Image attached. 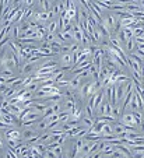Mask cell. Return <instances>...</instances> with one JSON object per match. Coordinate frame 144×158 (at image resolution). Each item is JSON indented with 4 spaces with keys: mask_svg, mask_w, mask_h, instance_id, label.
I'll use <instances>...</instances> for the list:
<instances>
[{
    "mask_svg": "<svg viewBox=\"0 0 144 158\" xmlns=\"http://www.w3.org/2000/svg\"><path fill=\"white\" fill-rule=\"evenodd\" d=\"M20 57L17 56L15 53H13L11 51H6V56H4V62H3V64L6 66V67H9V69H18L20 67Z\"/></svg>",
    "mask_w": 144,
    "mask_h": 158,
    "instance_id": "1",
    "label": "cell"
},
{
    "mask_svg": "<svg viewBox=\"0 0 144 158\" xmlns=\"http://www.w3.org/2000/svg\"><path fill=\"white\" fill-rule=\"evenodd\" d=\"M106 97H108V102L111 105H116L117 104V98H116V88L115 84L106 87Z\"/></svg>",
    "mask_w": 144,
    "mask_h": 158,
    "instance_id": "2",
    "label": "cell"
},
{
    "mask_svg": "<svg viewBox=\"0 0 144 158\" xmlns=\"http://www.w3.org/2000/svg\"><path fill=\"white\" fill-rule=\"evenodd\" d=\"M4 137H6V140H21V139H23V134L20 133L18 130L10 129V130L4 131Z\"/></svg>",
    "mask_w": 144,
    "mask_h": 158,
    "instance_id": "3",
    "label": "cell"
},
{
    "mask_svg": "<svg viewBox=\"0 0 144 158\" xmlns=\"http://www.w3.org/2000/svg\"><path fill=\"white\" fill-rule=\"evenodd\" d=\"M83 35H84V31L81 30V27L78 25V23H74V24H73V39L77 41V42H81Z\"/></svg>",
    "mask_w": 144,
    "mask_h": 158,
    "instance_id": "4",
    "label": "cell"
},
{
    "mask_svg": "<svg viewBox=\"0 0 144 158\" xmlns=\"http://www.w3.org/2000/svg\"><path fill=\"white\" fill-rule=\"evenodd\" d=\"M125 87H126V83H117L115 84V88H116V98H117V104L125 98Z\"/></svg>",
    "mask_w": 144,
    "mask_h": 158,
    "instance_id": "5",
    "label": "cell"
},
{
    "mask_svg": "<svg viewBox=\"0 0 144 158\" xmlns=\"http://www.w3.org/2000/svg\"><path fill=\"white\" fill-rule=\"evenodd\" d=\"M81 80H83V78L80 77V74H78V76H73V78H70L69 88L72 89V91H77V89L80 88V85L83 84V83H81Z\"/></svg>",
    "mask_w": 144,
    "mask_h": 158,
    "instance_id": "6",
    "label": "cell"
},
{
    "mask_svg": "<svg viewBox=\"0 0 144 158\" xmlns=\"http://www.w3.org/2000/svg\"><path fill=\"white\" fill-rule=\"evenodd\" d=\"M73 64V53L67 52V53H62L60 57V66H72Z\"/></svg>",
    "mask_w": 144,
    "mask_h": 158,
    "instance_id": "7",
    "label": "cell"
},
{
    "mask_svg": "<svg viewBox=\"0 0 144 158\" xmlns=\"http://www.w3.org/2000/svg\"><path fill=\"white\" fill-rule=\"evenodd\" d=\"M0 77H6V78L13 77V70L6 67L4 64H2L0 66Z\"/></svg>",
    "mask_w": 144,
    "mask_h": 158,
    "instance_id": "8",
    "label": "cell"
},
{
    "mask_svg": "<svg viewBox=\"0 0 144 158\" xmlns=\"http://www.w3.org/2000/svg\"><path fill=\"white\" fill-rule=\"evenodd\" d=\"M70 118H72V114H70V110H62L59 114V122L63 125V123L69 122Z\"/></svg>",
    "mask_w": 144,
    "mask_h": 158,
    "instance_id": "9",
    "label": "cell"
},
{
    "mask_svg": "<svg viewBox=\"0 0 144 158\" xmlns=\"http://www.w3.org/2000/svg\"><path fill=\"white\" fill-rule=\"evenodd\" d=\"M115 148H116V150H119L120 152H123V154L126 155L127 158H133V152L130 151V150L127 148V147L125 146V144H117V146H115Z\"/></svg>",
    "mask_w": 144,
    "mask_h": 158,
    "instance_id": "10",
    "label": "cell"
},
{
    "mask_svg": "<svg viewBox=\"0 0 144 158\" xmlns=\"http://www.w3.org/2000/svg\"><path fill=\"white\" fill-rule=\"evenodd\" d=\"M122 120H123V125H134V126H136V123H134V118H133L132 112H126V114L123 115Z\"/></svg>",
    "mask_w": 144,
    "mask_h": 158,
    "instance_id": "11",
    "label": "cell"
},
{
    "mask_svg": "<svg viewBox=\"0 0 144 158\" xmlns=\"http://www.w3.org/2000/svg\"><path fill=\"white\" fill-rule=\"evenodd\" d=\"M132 115H133V118H134L136 126H140L141 123H143V114L137 109V110H132Z\"/></svg>",
    "mask_w": 144,
    "mask_h": 158,
    "instance_id": "12",
    "label": "cell"
},
{
    "mask_svg": "<svg viewBox=\"0 0 144 158\" xmlns=\"http://www.w3.org/2000/svg\"><path fill=\"white\" fill-rule=\"evenodd\" d=\"M95 120H98V122H104V123H115L116 118L112 116V115H102V116L97 118Z\"/></svg>",
    "mask_w": 144,
    "mask_h": 158,
    "instance_id": "13",
    "label": "cell"
},
{
    "mask_svg": "<svg viewBox=\"0 0 144 158\" xmlns=\"http://www.w3.org/2000/svg\"><path fill=\"white\" fill-rule=\"evenodd\" d=\"M36 136H39L38 131L32 130V129H27V130H24V133H23V139H25V140H30V139L36 137Z\"/></svg>",
    "mask_w": 144,
    "mask_h": 158,
    "instance_id": "14",
    "label": "cell"
},
{
    "mask_svg": "<svg viewBox=\"0 0 144 158\" xmlns=\"http://www.w3.org/2000/svg\"><path fill=\"white\" fill-rule=\"evenodd\" d=\"M35 69V63H30V62H25L24 64H23V69L21 72L24 73V74H30L32 70Z\"/></svg>",
    "mask_w": 144,
    "mask_h": 158,
    "instance_id": "15",
    "label": "cell"
},
{
    "mask_svg": "<svg viewBox=\"0 0 144 158\" xmlns=\"http://www.w3.org/2000/svg\"><path fill=\"white\" fill-rule=\"evenodd\" d=\"M46 30H48V34H55V32H56V30H59V25H57V20H52L51 23L48 24Z\"/></svg>",
    "mask_w": 144,
    "mask_h": 158,
    "instance_id": "16",
    "label": "cell"
},
{
    "mask_svg": "<svg viewBox=\"0 0 144 158\" xmlns=\"http://www.w3.org/2000/svg\"><path fill=\"white\" fill-rule=\"evenodd\" d=\"M70 114H72V119L80 120L81 119V108L80 106H74L72 110H70Z\"/></svg>",
    "mask_w": 144,
    "mask_h": 158,
    "instance_id": "17",
    "label": "cell"
},
{
    "mask_svg": "<svg viewBox=\"0 0 144 158\" xmlns=\"http://www.w3.org/2000/svg\"><path fill=\"white\" fill-rule=\"evenodd\" d=\"M126 48H125V52H133L134 51V48L137 46L136 45V41H134V38H132V39H127V42H126V45H125Z\"/></svg>",
    "mask_w": 144,
    "mask_h": 158,
    "instance_id": "18",
    "label": "cell"
},
{
    "mask_svg": "<svg viewBox=\"0 0 144 158\" xmlns=\"http://www.w3.org/2000/svg\"><path fill=\"white\" fill-rule=\"evenodd\" d=\"M24 20V9H20L18 13L15 14V17L13 18V24H18V23H21Z\"/></svg>",
    "mask_w": 144,
    "mask_h": 158,
    "instance_id": "19",
    "label": "cell"
},
{
    "mask_svg": "<svg viewBox=\"0 0 144 158\" xmlns=\"http://www.w3.org/2000/svg\"><path fill=\"white\" fill-rule=\"evenodd\" d=\"M81 123H83L85 127L91 129L94 126V123H95V119H91V118H88V116H84V118H81Z\"/></svg>",
    "mask_w": 144,
    "mask_h": 158,
    "instance_id": "20",
    "label": "cell"
},
{
    "mask_svg": "<svg viewBox=\"0 0 144 158\" xmlns=\"http://www.w3.org/2000/svg\"><path fill=\"white\" fill-rule=\"evenodd\" d=\"M7 109H9V112H11V114H14V115H20L21 114V110H23V108L20 106V105H9L7 106Z\"/></svg>",
    "mask_w": 144,
    "mask_h": 158,
    "instance_id": "21",
    "label": "cell"
},
{
    "mask_svg": "<svg viewBox=\"0 0 144 158\" xmlns=\"http://www.w3.org/2000/svg\"><path fill=\"white\" fill-rule=\"evenodd\" d=\"M102 134H115L112 123H104V127H102Z\"/></svg>",
    "mask_w": 144,
    "mask_h": 158,
    "instance_id": "22",
    "label": "cell"
},
{
    "mask_svg": "<svg viewBox=\"0 0 144 158\" xmlns=\"http://www.w3.org/2000/svg\"><path fill=\"white\" fill-rule=\"evenodd\" d=\"M122 112H123V108L119 106V104L113 105V109H112V116H115V118L117 119V118L122 115Z\"/></svg>",
    "mask_w": 144,
    "mask_h": 158,
    "instance_id": "23",
    "label": "cell"
},
{
    "mask_svg": "<svg viewBox=\"0 0 144 158\" xmlns=\"http://www.w3.org/2000/svg\"><path fill=\"white\" fill-rule=\"evenodd\" d=\"M90 72H91V76L94 77V80H99V69L97 66L91 64L90 66Z\"/></svg>",
    "mask_w": 144,
    "mask_h": 158,
    "instance_id": "24",
    "label": "cell"
},
{
    "mask_svg": "<svg viewBox=\"0 0 144 158\" xmlns=\"http://www.w3.org/2000/svg\"><path fill=\"white\" fill-rule=\"evenodd\" d=\"M48 125H49L48 119H46V118H43L41 122H38V126H36V129H38V130H48Z\"/></svg>",
    "mask_w": 144,
    "mask_h": 158,
    "instance_id": "25",
    "label": "cell"
},
{
    "mask_svg": "<svg viewBox=\"0 0 144 158\" xmlns=\"http://www.w3.org/2000/svg\"><path fill=\"white\" fill-rule=\"evenodd\" d=\"M70 84V78H63V80H59L55 83V85L59 87V88H63V87H69Z\"/></svg>",
    "mask_w": 144,
    "mask_h": 158,
    "instance_id": "26",
    "label": "cell"
},
{
    "mask_svg": "<svg viewBox=\"0 0 144 158\" xmlns=\"http://www.w3.org/2000/svg\"><path fill=\"white\" fill-rule=\"evenodd\" d=\"M116 35H117V39H119V41H120V44H122L123 46H125V45H126V42H127V36L125 35V32H123V30H120L119 32L116 34Z\"/></svg>",
    "mask_w": 144,
    "mask_h": 158,
    "instance_id": "27",
    "label": "cell"
},
{
    "mask_svg": "<svg viewBox=\"0 0 144 158\" xmlns=\"http://www.w3.org/2000/svg\"><path fill=\"white\" fill-rule=\"evenodd\" d=\"M34 13H35V11H34V10L31 9V7H27V9L24 10V20H23V21L30 20L31 17H34Z\"/></svg>",
    "mask_w": 144,
    "mask_h": 158,
    "instance_id": "28",
    "label": "cell"
},
{
    "mask_svg": "<svg viewBox=\"0 0 144 158\" xmlns=\"http://www.w3.org/2000/svg\"><path fill=\"white\" fill-rule=\"evenodd\" d=\"M129 81H130V78L127 77L126 74H123V73H120V74L116 77V84L117 83H129Z\"/></svg>",
    "mask_w": 144,
    "mask_h": 158,
    "instance_id": "29",
    "label": "cell"
},
{
    "mask_svg": "<svg viewBox=\"0 0 144 158\" xmlns=\"http://www.w3.org/2000/svg\"><path fill=\"white\" fill-rule=\"evenodd\" d=\"M85 116H88V118H91V119H94L95 118V114H94V109L90 106V105H85Z\"/></svg>",
    "mask_w": 144,
    "mask_h": 158,
    "instance_id": "30",
    "label": "cell"
},
{
    "mask_svg": "<svg viewBox=\"0 0 144 158\" xmlns=\"http://www.w3.org/2000/svg\"><path fill=\"white\" fill-rule=\"evenodd\" d=\"M122 131H125L123 123H115V126H113V133H115V134H119V133H122Z\"/></svg>",
    "mask_w": 144,
    "mask_h": 158,
    "instance_id": "31",
    "label": "cell"
},
{
    "mask_svg": "<svg viewBox=\"0 0 144 158\" xmlns=\"http://www.w3.org/2000/svg\"><path fill=\"white\" fill-rule=\"evenodd\" d=\"M52 151L56 154L57 158H63V150H62V146H56L53 150H52Z\"/></svg>",
    "mask_w": 144,
    "mask_h": 158,
    "instance_id": "32",
    "label": "cell"
},
{
    "mask_svg": "<svg viewBox=\"0 0 144 158\" xmlns=\"http://www.w3.org/2000/svg\"><path fill=\"white\" fill-rule=\"evenodd\" d=\"M78 152H80V150L77 148V146H76V143H74L72 146V152L69 154V158H76V155H77Z\"/></svg>",
    "mask_w": 144,
    "mask_h": 158,
    "instance_id": "33",
    "label": "cell"
},
{
    "mask_svg": "<svg viewBox=\"0 0 144 158\" xmlns=\"http://www.w3.org/2000/svg\"><path fill=\"white\" fill-rule=\"evenodd\" d=\"M43 41L49 42V44H51V42H55V41H56V34H46Z\"/></svg>",
    "mask_w": 144,
    "mask_h": 158,
    "instance_id": "34",
    "label": "cell"
},
{
    "mask_svg": "<svg viewBox=\"0 0 144 158\" xmlns=\"http://www.w3.org/2000/svg\"><path fill=\"white\" fill-rule=\"evenodd\" d=\"M133 34H134V38H136V36H141L144 34V27L134 28V30H133Z\"/></svg>",
    "mask_w": 144,
    "mask_h": 158,
    "instance_id": "35",
    "label": "cell"
},
{
    "mask_svg": "<svg viewBox=\"0 0 144 158\" xmlns=\"http://www.w3.org/2000/svg\"><path fill=\"white\" fill-rule=\"evenodd\" d=\"M6 157L7 158H18V155L15 154V151L13 148H9L7 150V152H6Z\"/></svg>",
    "mask_w": 144,
    "mask_h": 158,
    "instance_id": "36",
    "label": "cell"
},
{
    "mask_svg": "<svg viewBox=\"0 0 144 158\" xmlns=\"http://www.w3.org/2000/svg\"><path fill=\"white\" fill-rule=\"evenodd\" d=\"M38 88H39V85H38V83H35V81L31 83L30 85L25 87V89H28V91H35V89H38Z\"/></svg>",
    "mask_w": 144,
    "mask_h": 158,
    "instance_id": "37",
    "label": "cell"
},
{
    "mask_svg": "<svg viewBox=\"0 0 144 158\" xmlns=\"http://www.w3.org/2000/svg\"><path fill=\"white\" fill-rule=\"evenodd\" d=\"M52 109H53L55 114H60V112H62V106H60L59 102H55V104L52 105Z\"/></svg>",
    "mask_w": 144,
    "mask_h": 158,
    "instance_id": "38",
    "label": "cell"
},
{
    "mask_svg": "<svg viewBox=\"0 0 144 158\" xmlns=\"http://www.w3.org/2000/svg\"><path fill=\"white\" fill-rule=\"evenodd\" d=\"M80 51V45L78 44H73L70 45V53H76V52Z\"/></svg>",
    "mask_w": 144,
    "mask_h": 158,
    "instance_id": "39",
    "label": "cell"
},
{
    "mask_svg": "<svg viewBox=\"0 0 144 158\" xmlns=\"http://www.w3.org/2000/svg\"><path fill=\"white\" fill-rule=\"evenodd\" d=\"M132 150H133V152H134V154H137V152H144V144H143V146H134V147H132Z\"/></svg>",
    "mask_w": 144,
    "mask_h": 158,
    "instance_id": "40",
    "label": "cell"
},
{
    "mask_svg": "<svg viewBox=\"0 0 144 158\" xmlns=\"http://www.w3.org/2000/svg\"><path fill=\"white\" fill-rule=\"evenodd\" d=\"M43 157H45V158H57V157H56V154H55V152L52 151V150H48V151H46L45 154H43Z\"/></svg>",
    "mask_w": 144,
    "mask_h": 158,
    "instance_id": "41",
    "label": "cell"
},
{
    "mask_svg": "<svg viewBox=\"0 0 144 158\" xmlns=\"http://www.w3.org/2000/svg\"><path fill=\"white\" fill-rule=\"evenodd\" d=\"M9 127H11V125H9L7 122H4L3 119L0 120V129H3V130H7Z\"/></svg>",
    "mask_w": 144,
    "mask_h": 158,
    "instance_id": "42",
    "label": "cell"
},
{
    "mask_svg": "<svg viewBox=\"0 0 144 158\" xmlns=\"http://www.w3.org/2000/svg\"><path fill=\"white\" fill-rule=\"evenodd\" d=\"M102 155H104V154H102V151L99 150V151H97L95 154H93V158H101Z\"/></svg>",
    "mask_w": 144,
    "mask_h": 158,
    "instance_id": "43",
    "label": "cell"
},
{
    "mask_svg": "<svg viewBox=\"0 0 144 158\" xmlns=\"http://www.w3.org/2000/svg\"><path fill=\"white\" fill-rule=\"evenodd\" d=\"M24 2H25V4H27V6H28V7H30V6H31V4H32V3H34V0H24Z\"/></svg>",
    "mask_w": 144,
    "mask_h": 158,
    "instance_id": "44",
    "label": "cell"
},
{
    "mask_svg": "<svg viewBox=\"0 0 144 158\" xmlns=\"http://www.w3.org/2000/svg\"><path fill=\"white\" fill-rule=\"evenodd\" d=\"M3 148V139H2V136H0V150Z\"/></svg>",
    "mask_w": 144,
    "mask_h": 158,
    "instance_id": "45",
    "label": "cell"
},
{
    "mask_svg": "<svg viewBox=\"0 0 144 158\" xmlns=\"http://www.w3.org/2000/svg\"><path fill=\"white\" fill-rule=\"evenodd\" d=\"M141 77H144V64L141 66Z\"/></svg>",
    "mask_w": 144,
    "mask_h": 158,
    "instance_id": "46",
    "label": "cell"
},
{
    "mask_svg": "<svg viewBox=\"0 0 144 158\" xmlns=\"http://www.w3.org/2000/svg\"><path fill=\"white\" fill-rule=\"evenodd\" d=\"M53 2H59V0H53Z\"/></svg>",
    "mask_w": 144,
    "mask_h": 158,
    "instance_id": "47",
    "label": "cell"
}]
</instances>
